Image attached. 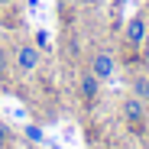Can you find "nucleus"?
Here are the masks:
<instances>
[{
  "instance_id": "1",
  "label": "nucleus",
  "mask_w": 149,
  "mask_h": 149,
  "mask_svg": "<svg viewBox=\"0 0 149 149\" xmlns=\"http://www.w3.org/2000/svg\"><path fill=\"white\" fill-rule=\"evenodd\" d=\"M42 62V52H39V45H29V42H23L16 45V52H13V65L19 74H33Z\"/></svg>"
},
{
  "instance_id": "2",
  "label": "nucleus",
  "mask_w": 149,
  "mask_h": 149,
  "mask_svg": "<svg viewBox=\"0 0 149 149\" xmlns=\"http://www.w3.org/2000/svg\"><path fill=\"white\" fill-rule=\"evenodd\" d=\"M88 71L94 74L97 81H110V78H113V71H117V62H113L110 52H104V49H101V52H94V55H91V68H88Z\"/></svg>"
},
{
  "instance_id": "3",
  "label": "nucleus",
  "mask_w": 149,
  "mask_h": 149,
  "mask_svg": "<svg viewBox=\"0 0 149 149\" xmlns=\"http://www.w3.org/2000/svg\"><path fill=\"white\" fill-rule=\"evenodd\" d=\"M123 117H127L130 127H143L146 123V101L136 97V94H130L127 101H123Z\"/></svg>"
},
{
  "instance_id": "4",
  "label": "nucleus",
  "mask_w": 149,
  "mask_h": 149,
  "mask_svg": "<svg viewBox=\"0 0 149 149\" xmlns=\"http://www.w3.org/2000/svg\"><path fill=\"white\" fill-rule=\"evenodd\" d=\"M146 33H149V26H146V16H143V13H136V16L127 23V33H123V36H127V42H130L133 49H139V45L146 42Z\"/></svg>"
},
{
  "instance_id": "5",
  "label": "nucleus",
  "mask_w": 149,
  "mask_h": 149,
  "mask_svg": "<svg viewBox=\"0 0 149 149\" xmlns=\"http://www.w3.org/2000/svg\"><path fill=\"white\" fill-rule=\"evenodd\" d=\"M97 91H101V81H97L91 71H84L81 78H78V94H81V101H84V104H91L94 97H97Z\"/></svg>"
},
{
  "instance_id": "6",
  "label": "nucleus",
  "mask_w": 149,
  "mask_h": 149,
  "mask_svg": "<svg viewBox=\"0 0 149 149\" xmlns=\"http://www.w3.org/2000/svg\"><path fill=\"white\" fill-rule=\"evenodd\" d=\"M133 94L143 97V101H149V78H146V74H136V78H133Z\"/></svg>"
},
{
  "instance_id": "7",
  "label": "nucleus",
  "mask_w": 149,
  "mask_h": 149,
  "mask_svg": "<svg viewBox=\"0 0 149 149\" xmlns=\"http://www.w3.org/2000/svg\"><path fill=\"white\" fill-rule=\"evenodd\" d=\"M7 68H10V52H7L3 45H0V78L7 74Z\"/></svg>"
},
{
  "instance_id": "8",
  "label": "nucleus",
  "mask_w": 149,
  "mask_h": 149,
  "mask_svg": "<svg viewBox=\"0 0 149 149\" xmlns=\"http://www.w3.org/2000/svg\"><path fill=\"white\" fill-rule=\"evenodd\" d=\"M36 45L45 49V45H49V36H45V33H36Z\"/></svg>"
},
{
  "instance_id": "9",
  "label": "nucleus",
  "mask_w": 149,
  "mask_h": 149,
  "mask_svg": "<svg viewBox=\"0 0 149 149\" xmlns=\"http://www.w3.org/2000/svg\"><path fill=\"white\" fill-rule=\"evenodd\" d=\"M26 133H29V136H33V139H42V130H39V127H29V130H26Z\"/></svg>"
},
{
  "instance_id": "10",
  "label": "nucleus",
  "mask_w": 149,
  "mask_h": 149,
  "mask_svg": "<svg viewBox=\"0 0 149 149\" xmlns=\"http://www.w3.org/2000/svg\"><path fill=\"white\" fill-rule=\"evenodd\" d=\"M117 149H133V146H117Z\"/></svg>"
}]
</instances>
